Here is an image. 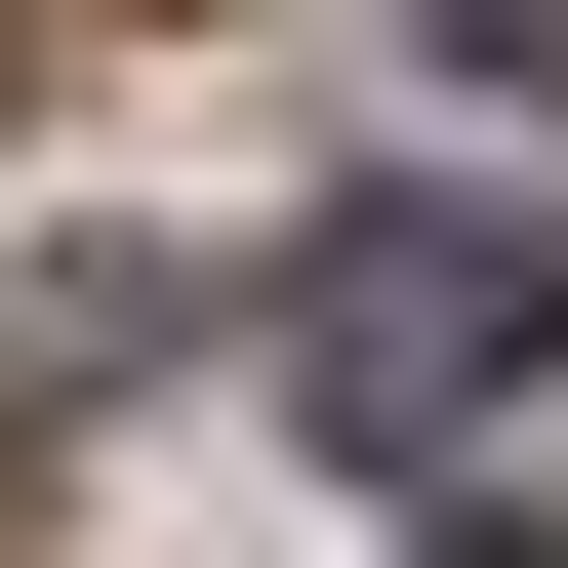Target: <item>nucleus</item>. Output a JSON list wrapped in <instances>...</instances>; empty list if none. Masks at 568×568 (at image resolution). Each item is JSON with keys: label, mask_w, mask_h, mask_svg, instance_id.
Instances as JSON below:
<instances>
[{"label": "nucleus", "mask_w": 568, "mask_h": 568, "mask_svg": "<svg viewBox=\"0 0 568 568\" xmlns=\"http://www.w3.org/2000/svg\"><path fill=\"white\" fill-rule=\"evenodd\" d=\"M487 568H568V528H487Z\"/></svg>", "instance_id": "obj_3"}, {"label": "nucleus", "mask_w": 568, "mask_h": 568, "mask_svg": "<svg viewBox=\"0 0 568 568\" xmlns=\"http://www.w3.org/2000/svg\"><path fill=\"white\" fill-rule=\"evenodd\" d=\"M528 366H568V244L528 203H325V244H284V406H325L366 487H447Z\"/></svg>", "instance_id": "obj_1"}, {"label": "nucleus", "mask_w": 568, "mask_h": 568, "mask_svg": "<svg viewBox=\"0 0 568 568\" xmlns=\"http://www.w3.org/2000/svg\"><path fill=\"white\" fill-rule=\"evenodd\" d=\"M447 41H487V82H568V0H447Z\"/></svg>", "instance_id": "obj_2"}]
</instances>
